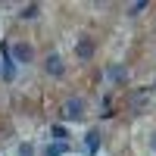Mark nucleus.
Instances as JSON below:
<instances>
[{
	"instance_id": "obj_1",
	"label": "nucleus",
	"mask_w": 156,
	"mask_h": 156,
	"mask_svg": "<svg viewBox=\"0 0 156 156\" xmlns=\"http://www.w3.org/2000/svg\"><path fill=\"white\" fill-rule=\"evenodd\" d=\"M81 115H84V100L69 97L66 103H62V119L66 122H75V119H81Z\"/></svg>"
},
{
	"instance_id": "obj_2",
	"label": "nucleus",
	"mask_w": 156,
	"mask_h": 156,
	"mask_svg": "<svg viewBox=\"0 0 156 156\" xmlns=\"http://www.w3.org/2000/svg\"><path fill=\"white\" fill-rule=\"evenodd\" d=\"M12 56H16V62H31L34 50H31V44H16L12 47Z\"/></svg>"
},
{
	"instance_id": "obj_3",
	"label": "nucleus",
	"mask_w": 156,
	"mask_h": 156,
	"mask_svg": "<svg viewBox=\"0 0 156 156\" xmlns=\"http://www.w3.org/2000/svg\"><path fill=\"white\" fill-rule=\"evenodd\" d=\"M0 75H3L6 81H12V78H16V66H12V59H9V53H6V47H3V66H0Z\"/></svg>"
},
{
	"instance_id": "obj_4",
	"label": "nucleus",
	"mask_w": 156,
	"mask_h": 156,
	"mask_svg": "<svg viewBox=\"0 0 156 156\" xmlns=\"http://www.w3.org/2000/svg\"><path fill=\"white\" fill-rule=\"evenodd\" d=\"M103 75H106L109 81H128V69H125V66H109Z\"/></svg>"
},
{
	"instance_id": "obj_5",
	"label": "nucleus",
	"mask_w": 156,
	"mask_h": 156,
	"mask_svg": "<svg viewBox=\"0 0 156 156\" xmlns=\"http://www.w3.org/2000/svg\"><path fill=\"white\" fill-rule=\"evenodd\" d=\"M75 56H78V59H90V56H94V44H90V41L75 44Z\"/></svg>"
},
{
	"instance_id": "obj_6",
	"label": "nucleus",
	"mask_w": 156,
	"mask_h": 156,
	"mask_svg": "<svg viewBox=\"0 0 156 156\" xmlns=\"http://www.w3.org/2000/svg\"><path fill=\"white\" fill-rule=\"evenodd\" d=\"M47 72H50V75H62V72H66V69H62V59H59L56 53L47 56Z\"/></svg>"
},
{
	"instance_id": "obj_7",
	"label": "nucleus",
	"mask_w": 156,
	"mask_h": 156,
	"mask_svg": "<svg viewBox=\"0 0 156 156\" xmlns=\"http://www.w3.org/2000/svg\"><path fill=\"white\" fill-rule=\"evenodd\" d=\"M97 147H100V134L87 131V153H97Z\"/></svg>"
},
{
	"instance_id": "obj_8",
	"label": "nucleus",
	"mask_w": 156,
	"mask_h": 156,
	"mask_svg": "<svg viewBox=\"0 0 156 156\" xmlns=\"http://www.w3.org/2000/svg\"><path fill=\"white\" fill-rule=\"evenodd\" d=\"M66 150H69L66 144H50V147L44 150V156H62V153H66Z\"/></svg>"
},
{
	"instance_id": "obj_9",
	"label": "nucleus",
	"mask_w": 156,
	"mask_h": 156,
	"mask_svg": "<svg viewBox=\"0 0 156 156\" xmlns=\"http://www.w3.org/2000/svg\"><path fill=\"white\" fill-rule=\"evenodd\" d=\"M19 16H22V19H34V16H37V3H31V6H25V9L19 12Z\"/></svg>"
},
{
	"instance_id": "obj_10",
	"label": "nucleus",
	"mask_w": 156,
	"mask_h": 156,
	"mask_svg": "<svg viewBox=\"0 0 156 156\" xmlns=\"http://www.w3.org/2000/svg\"><path fill=\"white\" fill-rule=\"evenodd\" d=\"M53 137H59V140H62V137H66V128H62V125H56V128H53Z\"/></svg>"
},
{
	"instance_id": "obj_11",
	"label": "nucleus",
	"mask_w": 156,
	"mask_h": 156,
	"mask_svg": "<svg viewBox=\"0 0 156 156\" xmlns=\"http://www.w3.org/2000/svg\"><path fill=\"white\" fill-rule=\"evenodd\" d=\"M19 156H31V147H25V144H22V147H19Z\"/></svg>"
},
{
	"instance_id": "obj_12",
	"label": "nucleus",
	"mask_w": 156,
	"mask_h": 156,
	"mask_svg": "<svg viewBox=\"0 0 156 156\" xmlns=\"http://www.w3.org/2000/svg\"><path fill=\"white\" fill-rule=\"evenodd\" d=\"M153 153H156V134H153Z\"/></svg>"
}]
</instances>
